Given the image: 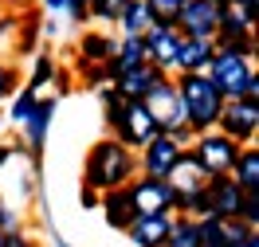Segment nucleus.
Segmentation results:
<instances>
[{
    "label": "nucleus",
    "instance_id": "nucleus-35",
    "mask_svg": "<svg viewBox=\"0 0 259 247\" xmlns=\"http://www.w3.org/2000/svg\"><path fill=\"white\" fill-rule=\"evenodd\" d=\"M8 157H12V149H8V145H0V165L8 161Z\"/></svg>",
    "mask_w": 259,
    "mask_h": 247
},
{
    "label": "nucleus",
    "instance_id": "nucleus-19",
    "mask_svg": "<svg viewBox=\"0 0 259 247\" xmlns=\"http://www.w3.org/2000/svg\"><path fill=\"white\" fill-rule=\"evenodd\" d=\"M114 43H118V39H110V35H102V32H87L79 39L82 63H106V59L114 55Z\"/></svg>",
    "mask_w": 259,
    "mask_h": 247
},
{
    "label": "nucleus",
    "instance_id": "nucleus-37",
    "mask_svg": "<svg viewBox=\"0 0 259 247\" xmlns=\"http://www.w3.org/2000/svg\"><path fill=\"white\" fill-rule=\"evenodd\" d=\"M20 247H32V243H20Z\"/></svg>",
    "mask_w": 259,
    "mask_h": 247
},
{
    "label": "nucleus",
    "instance_id": "nucleus-5",
    "mask_svg": "<svg viewBox=\"0 0 259 247\" xmlns=\"http://www.w3.org/2000/svg\"><path fill=\"white\" fill-rule=\"evenodd\" d=\"M196 145H193V157L200 165V173L204 177H216V173H228L232 161H236V153H240V141L236 137H228L220 130H204V133H193Z\"/></svg>",
    "mask_w": 259,
    "mask_h": 247
},
{
    "label": "nucleus",
    "instance_id": "nucleus-36",
    "mask_svg": "<svg viewBox=\"0 0 259 247\" xmlns=\"http://www.w3.org/2000/svg\"><path fill=\"white\" fill-rule=\"evenodd\" d=\"M216 4H228V0H216Z\"/></svg>",
    "mask_w": 259,
    "mask_h": 247
},
{
    "label": "nucleus",
    "instance_id": "nucleus-25",
    "mask_svg": "<svg viewBox=\"0 0 259 247\" xmlns=\"http://www.w3.org/2000/svg\"><path fill=\"white\" fill-rule=\"evenodd\" d=\"M51 75H55L51 59H48V55H39V59H35V71H32V79H28V86H32V90H39V86H48V82H51Z\"/></svg>",
    "mask_w": 259,
    "mask_h": 247
},
{
    "label": "nucleus",
    "instance_id": "nucleus-21",
    "mask_svg": "<svg viewBox=\"0 0 259 247\" xmlns=\"http://www.w3.org/2000/svg\"><path fill=\"white\" fill-rule=\"evenodd\" d=\"M118 24H122V32H146L149 28V4L146 0H126L122 4V12H118Z\"/></svg>",
    "mask_w": 259,
    "mask_h": 247
},
{
    "label": "nucleus",
    "instance_id": "nucleus-33",
    "mask_svg": "<svg viewBox=\"0 0 259 247\" xmlns=\"http://www.w3.org/2000/svg\"><path fill=\"white\" fill-rule=\"evenodd\" d=\"M44 4H48L51 12H63V4H67V0H44Z\"/></svg>",
    "mask_w": 259,
    "mask_h": 247
},
{
    "label": "nucleus",
    "instance_id": "nucleus-29",
    "mask_svg": "<svg viewBox=\"0 0 259 247\" xmlns=\"http://www.w3.org/2000/svg\"><path fill=\"white\" fill-rule=\"evenodd\" d=\"M63 12H67L71 20H87V0H67Z\"/></svg>",
    "mask_w": 259,
    "mask_h": 247
},
{
    "label": "nucleus",
    "instance_id": "nucleus-20",
    "mask_svg": "<svg viewBox=\"0 0 259 247\" xmlns=\"http://www.w3.org/2000/svg\"><path fill=\"white\" fill-rule=\"evenodd\" d=\"M165 247H200V228H196L193 216H173Z\"/></svg>",
    "mask_w": 259,
    "mask_h": 247
},
{
    "label": "nucleus",
    "instance_id": "nucleus-26",
    "mask_svg": "<svg viewBox=\"0 0 259 247\" xmlns=\"http://www.w3.org/2000/svg\"><path fill=\"white\" fill-rule=\"evenodd\" d=\"M35 35H39V16H28V20H24V35H20V51H32L35 47V43H32Z\"/></svg>",
    "mask_w": 259,
    "mask_h": 247
},
{
    "label": "nucleus",
    "instance_id": "nucleus-38",
    "mask_svg": "<svg viewBox=\"0 0 259 247\" xmlns=\"http://www.w3.org/2000/svg\"><path fill=\"white\" fill-rule=\"evenodd\" d=\"M0 235H4V231H0Z\"/></svg>",
    "mask_w": 259,
    "mask_h": 247
},
{
    "label": "nucleus",
    "instance_id": "nucleus-32",
    "mask_svg": "<svg viewBox=\"0 0 259 247\" xmlns=\"http://www.w3.org/2000/svg\"><path fill=\"white\" fill-rule=\"evenodd\" d=\"M232 247H259V235H247V239H240V243H232Z\"/></svg>",
    "mask_w": 259,
    "mask_h": 247
},
{
    "label": "nucleus",
    "instance_id": "nucleus-6",
    "mask_svg": "<svg viewBox=\"0 0 259 247\" xmlns=\"http://www.w3.org/2000/svg\"><path fill=\"white\" fill-rule=\"evenodd\" d=\"M181 141L177 137H169V133H153L146 145L138 149V173H146V177H169V169L177 165V157H181Z\"/></svg>",
    "mask_w": 259,
    "mask_h": 247
},
{
    "label": "nucleus",
    "instance_id": "nucleus-13",
    "mask_svg": "<svg viewBox=\"0 0 259 247\" xmlns=\"http://www.w3.org/2000/svg\"><path fill=\"white\" fill-rule=\"evenodd\" d=\"M212 51H216V39H208V35H181L173 71H204Z\"/></svg>",
    "mask_w": 259,
    "mask_h": 247
},
{
    "label": "nucleus",
    "instance_id": "nucleus-16",
    "mask_svg": "<svg viewBox=\"0 0 259 247\" xmlns=\"http://www.w3.org/2000/svg\"><path fill=\"white\" fill-rule=\"evenodd\" d=\"M165 181L173 184V196H177V192H193V188L204 184V173H200V165H196L193 149H181L177 165L169 169V177H165Z\"/></svg>",
    "mask_w": 259,
    "mask_h": 247
},
{
    "label": "nucleus",
    "instance_id": "nucleus-4",
    "mask_svg": "<svg viewBox=\"0 0 259 247\" xmlns=\"http://www.w3.org/2000/svg\"><path fill=\"white\" fill-rule=\"evenodd\" d=\"M216 130L236 137L240 145H251V137L259 130V94H240V98H224Z\"/></svg>",
    "mask_w": 259,
    "mask_h": 247
},
{
    "label": "nucleus",
    "instance_id": "nucleus-11",
    "mask_svg": "<svg viewBox=\"0 0 259 247\" xmlns=\"http://www.w3.org/2000/svg\"><path fill=\"white\" fill-rule=\"evenodd\" d=\"M169 224H173V212H138L130 220L126 235L134 247H165Z\"/></svg>",
    "mask_w": 259,
    "mask_h": 247
},
{
    "label": "nucleus",
    "instance_id": "nucleus-1",
    "mask_svg": "<svg viewBox=\"0 0 259 247\" xmlns=\"http://www.w3.org/2000/svg\"><path fill=\"white\" fill-rule=\"evenodd\" d=\"M138 177V153L126 149L114 137H102L98 145H91L87 153V165H82V184H91L95 192H106V188H122Z\"/></svg>",
    "mask_w": 259,
    "mask_h": 247
},
{
    "label": "nucleus",
    "instance_id": "nucleus-22",
    "mask_svg": "<svg viewBox=\"0 0 259 247\" xmlns=\"http://www.w3.org/2000/svg\"><path fill=\"white\" fill-rule=\"evenodd\" d=\"M216 47H228V51H236V55H243V59H251L255 55V35H220Z\"/></svg>",
    "mask_w": 259,
    "mask_h": 247
},
{
    "label": "nucleus",
    "instance_id": "nucleus-28",
    "mask_svg": "<svg viewBox=\"0 0 259 247\" xmlns=\"http://www.w3.org/2000/svg\"><path fill=\"white\" fill-rule=\"evenodd\" d=\"M12 90H16V71H12L8 63H0V98L12 94Z\"/></svg>",
    "mask_w": 259,
    "mask_h": 247
},
{
    "label": "nucleus",
    "instance_id": "nucleus-23",
    "mask_svg": "<svg viewBox=\"0 0 259 247\" xmlns=\"http://www.w3.org/2000/svg\"><path fill=\"white\" fill-rule=\"evenodd\" d=\"M196 228H200V247H224L220 243V216H200Z\"/></svg>",
    "mask_w": 259,
    "mask_h": 247
},
{
    "label": "nucleus",
    "instance_id": "nucleus-24",
    "mask_svg": "<svg viewBox=\"0 0 259 247\" xmlns=\"http://www.w3.org/2000/svg\"><path fill=\"white\" fill-rule=\"evenodd\" d=\"M122 4H126V0H87V16H95V20H118Z\"/></svg>",
    "mask_w": 259,
    "mask_h": 247
},
{
    "label": "nucleus",
    "instance_id": "nucleus-8",
    "mask_svg": "<svg viewBox=\"0 0 259 247\" xmlns=\"http://www.w3.org/2000/svg\"><path fill=\"white\" fill-rule=\"evenodd\" d=\"M126 192H130V200H134L138 212H173V184L165 181V177L138 173V177L126 184Z\"/></svg>",
    "mask_w": 259,
    "mask_h": 247
},
{
    "label": "nucleus",
    "instance_id": "nucleus-15",
    "mask_svg": "<svg viewBox=\"0 0 259 247\" xmlns=\"http://www.w3.org/2000/svg\"><path fill=\"white\" fill-rule=\"evenodd\" d=\"M98 204H102V220H106L114 231H126L130 220L138 216V208H134V200H130V192H126V184H122V188L98 192Z\"/></svg>",
    "mask_w": 259,
    "mask_h": 247
},
{
    "label": "nucleus",
    "instance_id": "nucleus-18",
    "mask_svg": "<svg viewBox=\"0 0 259 247\" xmlns=\"http://www.w3.org/2000/svg\"><path fill=\"white\" fill-rule=\"evenodd\" d=\"M228 177L240 184V188H259V149L243 145L240 153H236L232 169H228Z\"/></svg>",
    "mask_w": 259,
    "mask_h": 247
},
{
    "label": "nucleus",
    "instance_id": "nucleus-17",
    "mask_svg": "<svg viewBox=\"0 0 259 247\" xmlns=\"http://www.w3.org/2000/svg\"><path fill=\"white\" fill-rule=\"evenodd\" d=\"M51 114H55V102L51 98H35V106L28 110V145L39 153L44 149V141H48V126H51Z\"/></svg>",
    "mask_w": 259,
    "mask_h": 247
},
{
    "label": "nucleus",
    "instance_id": "nucleus-7",
    "mask_svg": "<svg viewBox=\"0 0 259 247\" xmlns=\"http://www.w3.org/2000/svg\"><path fill=\"white\" fill-rule=\"evenodd\" d=\"M142 102H146V110L153 114V122H157V130H173V126H181L185 122V114H181V94H177V82H169L161 75V79L149 86L146 94H142Z\"/></svg>",
    "mask_w": 259,
    "mask_h": 247
},
{
    "label": "nucleus",
    "instance_id": "nucleus-31",
    "mask_svg": "<svg viewBox=\"0 0 259 247\" xmlns=\"http://www.w3.org/2000/svg\"><path fill=\"white\" fill-rule=\"evenodd\" d=\"M8 228H16V216H12L4 204H0V231H8Z\"/></svg>",
    "mask_w": 259,
    "mask_h": 247
},
{
    "label": "nucleus",
    "instance_id": "nucleus-39",
    "mask_svg": "<svg viewBox=\"0 0 259 247\" xmlns=\"http://www.w3.org/2000/svg\"><path fill=\"white\" fill-rule=\"evenodd\" d=\"M177 4H181V0H177Z\"/></svg>",
    "mask_w": 259,
    "mask_h": 247
},
{
    "label": "nucleus",
    "instance_id": "nucleus-12",
    "mask_svg": "<svg viewBox=\"0 0 259 247\" xmlns=\"http://www.w3.org/2000/svg\"><path fill=\"white\" fill-rule=\"evenodd\" d=\"M255 12H259V8L243 4V0H228V4H220L216 35H212V39H220V35H255Z\"/></svg>",
    "mask_w": 259,
    "mask_h": 247
},
{
    "label": "nucleus",
    "instance_id": "nucleus-9",
    "mask_svg": "<svg viewBox=\"0 0 259 247\" xmlns=\"http://www.w3.org/2000/svg\"><path fill=\"white\" fill-rule=\"evenodd\" d=\"M216 16H220V4L216 0H181L173 28L181 35H216Z\"/></svg>",
    "mask_w": 259,
    "mask_h": 247
},
{
    "label": "nucleus",
    "instance_id": "nucleus-30",
    "mask_svg": "<svg viewBox=\"0 0 259 247\" xmlns=\"http://www.w3.org/2000/svg\"><path fill=\"white\" fill-rule=\"evenodd\" d=\"M82 208H98V192L91 184H82Z\"/></svg>",
    "mask_w": 259,
    "mask_h": 247
},
{
    "label": "nucleus",
    "instance_id": "nucleus-27",
    "mask_svg": "<svg viewBox=\"0 0 259 247\" xmlns=\"http://www.w3.org/2000/svg\"><path fill=\"white\" fill-rule=\"evenodd\" d=\"M32 106H35V90H32V86H28V90H24V94H20V98H16V106H12V118H16V122H24Z\"/></svg>",
    "mask_w": 259,
    "mask_h": 247
},
{
    "label": "nucleus",
    "instance_id": "nucleus-3",
    "mask_svg": "<svg viewBox=\"0 0 259 247\" xmlns=\"http://www.w3.org/2000/svg\"><path fill=\"white\" fill-rule=\"evenodd\" d=\"M204 75L212 79V86L220 90V98H240V94H259V79L251 71V59H243L228 47L212 51Z\"/></svg>",
    "mask_w": 259,
    "mask_h": 247
},
{
    "label": "nucleus",
    "instance_id": "nucleus-14",
    "mask_svg": "<svg viewBox=\"0 0 259 247\" xmlns=\"http://www.w3.org/2000/svg\"><path fill=\"white\" fill-rule=\"evenodd\" d=\"M157 79H161V71H157L153 63H134V67H126V71H118L110 86L122 94V98H142Z\"/></svg>",
    "mask_w": 259,
    "mask_h": 247
},
{
    "label": "nucleus",
    "instance_id": "nucleus-2",
    "mask_svg": "<svg viewBox=\"0 0 259 247\" xmlns=\"http://www.w3.org/2000/svg\"><path fill=\"white\" fill-rule=\"evenodd\" d=\"M177 94H181V114L189 122L193 133H204V130H216V118H220V90L212 86V79L204 71H181L177 79Z\"/></svg>",
    "mask_w": 259,
    "mask_h": 247
},
{
    "label": "nucleus",
    "instance_id": "nucleus-10",
    "mask_svg": "<svg viewBox=\"0 0 259 247\" xmlns=\"http://www.w3.org/2000/svg\"><path fill=\"white\" fill-rule=\"evenodd\" d=\"M142 43H146V63H153L157 71H173V59H177V43L181 32L173 24H149L142 32Z\"/></svg>",
    "mask_w": 259,
    "mask_h": 247
},
{
    "label": "nucleus",
    "instance_id": "nucleus-34",
    "mask_svg": "<svg viewBox=\"0 0 259 247\" xmlns=\"http://www.w3.org/2000/svg\"><path fill=\"white\" fill-rule=\"evenodd\" d=\"M0 4H12V8H24V4H32V0H0Z\"/></svg>",
    "mask_w": 259,
    "mask_h": 247
}]
</instances>
